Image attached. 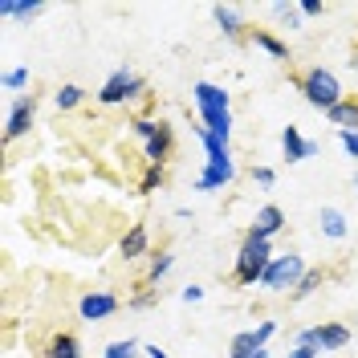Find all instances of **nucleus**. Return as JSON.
<instances>
[{
	"label": "nucleus",
	"mask_w": 358,
	"mask_h": 358,
	"mask_svg": "<svg viewBox=\"0 0 358 358\" xmlns=\"http://www.w3.org/2000/svg\"><path fill=\"white\" fill-rule=\"evenodd\" d=\"M192 102L200 110L203 131L216 134L220 143H228L232 138V98H228V90L216 86V82H196L192 86Z\"/></svg>",
	"instance_id": "obj_1"
},
{
	"label": "nucleus",
	"mask_w": 358,
	"mask_h": 358,
	"mask_svg": "<svg viewBox=\"0 0 358 358\" xmlns=\"http://www.w3.org/2000/svg\"><path fill=\"white\" fill-rule=\"evenodd\" d=\"M192 131L203 143V171L196 176V192H224L236 179V163H232L228 143H220L216 134H208L203 127H192Z\"/></svg>",
	"instance_id": "obj_2"
},
{
	"label": "nucleus",
	"mask_w": 358,
	"mask_h": 358,
	"mask_svg": "<svg viewBox=\"0 0 358 358\" xmlns=\"http://www.w3.org/2000/svg\"><path fill=\"white\" fill-rule=\"evenodd\" d=\"M273 241H257V236H248L241 241V252H236V265H232V285H241V289H252V285H261L265 281V268L273 265Z\"/></svg>",
	"instance_id": "obj_3"
},
{
	"label": "nucleus",
	"mask_w": 358,
	"mask_h": 358,
	"mask_svg": "<svg viewBox=\"0 0 358 358\" xmlns=\"http://www.w3.org/2000/svg\"><path fill=\"white\" fill-rule=\"evenodd\" d=\"M297 90H301V98L310 102L313 110H322V114H330L346 98L342 94V82H338V73L334 69H326V66H310L301 78H297Z\"/></svg>",
	"instance_id": "obj_4"
},
{
	"label": "nucleus",
	"mask_w": 358,
	"mask_h": 358,
	"mask_svg": "<svg viewBox=\"0 0 358 358\" xmlns=\"http://www.w3.org/2000/svg\"><path fill=\"white\" fill-rule=\"evenodd\" d=\"M131 131L143 138V159L167 167V159L176 151V131H171V122H163V118H131Z\"/></svg>",
	"instance_id": "obj_5"
},
{
	"label": "nucleus",
	"mask_w": 358,
	"mask_h": 358,
	"mask_svg": "<svg viewBox=\"0 0 358 358\" xmlns=\"http://www.w3.org/2000/svg\"><path fill=\"white\" fill-rule=\"evenodd\" d=\"M310 273V265H306V257L301 252H277L273 257V265L265 268V281H261V289L268 293H293L297 285H301V277Z\"/></svg>",
	"instance_id": "obj_6"
},
{
	"label": "nucleus",
	"mask_w": 358,
	"mask_h": 358,
	"mask_svg": "<svg viewBox=\"0 0 358 358\" xmlns=\"http://www.w3.org/2000/svg\"><path fill=\"white\" fill-rule=\"evenodd\" d=\"M143 90H147L143 73H134L131 66H118L110 78L98 86V94H94V98H98V106H127V102H134Z\"/></svg>",
	"instance_id": "obj_7"
},
{
	"label": "nucleus",
	"mask_w": 358,
	"mask_h": 358,
	"mask_svg": "<svg viewBox=\"0 0 358 358\" xmlns=\"http://www.w3.org/2000/svg\"><path fill=\"white\" fill-rule=\"evenodd\" d=\"M33 122H37V94H21V98H13L8 118H4V143L24 138V134L33 131Z\"/></svg>",
	"instance_id": "obj_8"
},
{
	"label": "nucleus",
	"mask_w": 358,
	"mask_h": 358,
	"mask_svg": "<svg viewBox=\"0 0 358 358\" xmlns=\"http://www.w3.org/2000/svg\"><path fill=\"white\" fill-rule=\"evenodd\" d=\"M122 310V301H118V293L110 289H90L78 297V317L82 322H106V317H114V313Z\"/></svg>",
	"instance_id": "obj_9"
},
{
	"label": "nucleus",
	"mask_w": 358,
	"mask_h": 358,
	"mask_svg": "<svg viewBox=\"0 0 358 358\" xmlns=\"http://www.w3.org/2000/svg\"><path fill=\"white\" fill-rule=\"evenodd\" d=\"M281 232H285V212H281L277 203H261L257 216H252V224H248V236L273 241V236H281Z\"/></svg>",
	"instance_id": "obj_10"
},
{
	"label": "nucleus",
	"mask_w": 358,
	"mask_h": 358,
	"mask_svg": "<svg viewBox=\"0 0 358 358\" xmlns=\"http://www.w3.org/2000/svg\"><path fill=\"white\" fill-rule=\"evenodd\" d=\"M350 338H355V330H350L346 322H317V350H322V355H338V350H346Z\"/></svg>",
	"instance_id": "obj_11"
},
{
	"label": "nucleus",
	"mask_w": 358,
	"mask_h": 358,
	"mask_svg": "<svg viewBox=\"0 0 358 358\" xmlns=\"http://www.w3.org/2000/svg\"><path fill=\"white\" fill-rule=\"evenodd\" d=\"M281 155H285V163H301V159L317 155V143L306 138L301 127H285V131H281Z\"/></svg>",
	"instance_id": "obj_12"
},
{
	"label": "nucleus",
	"mask_w": 358,
	"mask_h": 358,
	"mask_svg": "<svg viewBox=\"0 0 358 358\" xmlns=\"http://www.w3.org/2000/svg\"><path fill=\"white\" fill-rule=\"evenodd\" d=\"M212 21L220 24V33L228 37V41H248L245 37V13L241 8H232V4H212Z\"/></svg>",
	"instance_id": "obj_13"
},
{
	"label": "nucleus",
	"mask_w": 358,
	"mask_h": 358,
	"mask_svg": "<svg viewBox=\"0 0 358 358\" xmlns=\"http://www.w3.org/2000/svg\"><path fill=\"white\" fill-rule=\"evenodd\" d=\"M147 248H151V232H147V224H131V228L122 232V241H118L122 261H138V257H147Z\"/></svg>",
	"instance_id": "obj_14"
},
{
	"label": "nucleus",
	"mask_w": 358,
	"mask_h": 358,
	"mask_svg": "<svg viewBox=\"0 0 358 358\" xmlns=\"http://www.w3.org/2000/svg\"><path fill=\"white\" fill-rule=\"evenodd\" d=\"M248 45H257V49L268 53L273 62H289V41H281V37L268 33V29H252V33H248Z\"/></svg>",
	"instance_id": "obj_15"
},
{
	"label": "nucleus",
	"mask_w": 358,
	"mask_h": 358,
	"mask_svg": "<svg viewBox=\"0 0 358 358\" xmlns=\"http://www.w3.org/2000/svg\"><path fill=\"white\" fill-rule=\"evenodd\" d=\"M317 228H322V236H326V241H346V232H350V220H346L338 208H330V203H326V208L317 212Z\"/></svg>",
	"instance_id": "obj_16"
},
{
	"label": "nucleus",
	"mask_w": 358,
	"mask_h": 358,
	"mask_svg": "<svg viewBox=\"0 0 358 358\" xmlns=\"http://www.w3.org/2000/svg\"><path fill=\"white\" fill-rule=\"evenodd\" d=\"M326 122L334 131H358V98H342L334 110L326 114Z\"/></svg>",
	"instance_id": "obj_17"
},
{
	"label": "nucleus",
	"mask_w": 358,
	"mask_h": 358,
	"mask_svg": "<svg viewBox=\"0 0 358 358\" xmlns=\"http://www.w3.org/2000/svg\"><path fill=\"white\" fill-rule=\"evenodd\" d=\"M45 358H86V350H82V342H78V334H53L49 338V346H45Z\"/></svg>",
	"instance_id": "obj_18"
},
{
	"label": "nucleus",
	"mask_w": 358,
	"mask_h": 358,
	"mask_svg": "<svg viewBox=\"0 0 358 358\" xmlns=\"http://www.w3.org/2000/svg\"><path fill=\"white\" fill-rule=\"evenodd\" d=\"M45 13L41 0H0V17H21V21H37Z\"/></svg>",
	"instance_id": "obj_19"
},
{
	"label": "nucleus",
	"mask_w": 358,
	"mask_h": 358,
	"mask_svg": "<svg viewBox=\"0 0 358 358\" xmlns=\"http://www.w3.org/2000/svg\"><path fill=\"white\" fill-rule=\"evenodd\" d=\"M171 268H176V252H171V248L155 252V257H151V265H147V277H143V285H159V281H163Z\"/></svg>",
	"instance_id": "obj_20"
},
{
	"label": "nucleus",
	"mask_w": 358,
	"mask_h": 358,
	"mask_svg": "<svg viewBox=\"0 0 358 358\" xmlns=\"http://www.w3.org/2000/svg\"><path fill=\"white\" fill-rule=\"evenodd\" d=\"M268 13L285 24V29H301V21H306V17H301V4H293V0H273Z\"/></svg>",
	"instance_id": "obj_21"
},
{
	"label": "nucleus",
	"mask_w": 358,
	"mask_h": 358,
	"mask_svg": "<svg viewBox=\"0 0 358 358\" xmlns=\"http://www.w3.org/2000/svg\"><path fill=\"white\" fill-rule=\"evenodd\" d=\"M86 102V90L78 86V82H66V86H57V94H53V106L57 110H78Z\"/></svg>",
	"instance_id": "obj_22"
},
{
	"label": "nucleus",
	"mask_w": 358,
	"mask_h": 358,
	"mask_svg": "<svg viewBox=\"0 0 358 358\" xmlns=\"http://www.w3.org/2000/svg\"><path fill=\"white\" fill-rule=\"evenodd\" d=\"M257 355H261V346H257V334H252V330H241V334H232L228 358H257Z\"/></svg>",
	"instance_id": "obj_23"
},
{
	"label": "nucleus",
	"mask_w": 358,
	"mask_h": 358,
	"mask_svg": "<svg viewBox=\"0 0 358 358\" xmlns=\"http://www.w3.org/2000/svg\"><path fill=\"white\" fill-rule=\"evenodd\" d=\"M163 183H167V167L147 163V171H143V179H138V196H155Z\"/></svg>",
	"instance_id": "obj_24"
},
{
	"label": "nucleus",
	"mask_w": 358,
	"mask_h": 358,
	"mask_svg": "<svg viewBox=\"0 0 358 358\" xmlns=\"http://www.w3.org/2000/svg\"><path fill=\"white\" fill-rule=\"evenodd\" d=\"M322 281H326V273H322V268H310V273L301 277V285L289 293V301H306V297H313V293L322 289Z\"/></svg>",
	"instance_id": "obj_25"
},
{
	"label": "nucleus",
	"mask_w": 358,
	"mask_h": 358,
	"mask_svg": "<svg viewBox=\"0 0 358 358\" xmlns=\"http://www.w3.org/2000/svg\"><path fill=\"white\" fill-rule=\"evenodd\" d=\"M143 355V346L134 342V338H118V342H110L106 350H102V358H138Z\"/></svg>",
	"instance_id": "obj_26"
},
{
	"label": "nucleus",
	"mask_w": 358,
	"mask_h": 358,
	"mask_svg": "<svg viewBox=\"0 0 358 358\" xmlns=\"http://www.w3.org/2000/svg\"><path fill=\"white\" fill-rule=\"evenodd\" d=\"M0 86H4V94H21V90L29 86V69H24V66H13V69H4V78H0Z\"/></svg>",
	"instance_id": "obj_27"
},
{
	"label": "nucleus",
	"mask_w": 358,
	"mask_h": 358,
	"mask_svg": "<svg viewBox=\"0 0 358 358\" xmlns=\"http://www.w3.org/2000/svg\"><path fill=\"white\" fill-rule=\"evenodd\" d=\"M155 301H159V293H155V289H143V293H134L131 301H127V310H151Z\"/></svg>",
	"instance_id": "obj_28"
},
{
	"label": "nucleus",
	"mask_w": 358,
	"mask_h": 358,
	"mask_svg": "<svg viewBox=\"0 0 358 358\" xmlns=\"http://www.w3.org/2000/svg\"><path fill=\"white\" fill-rule=\"evenodd\" d=\"M252 334H257V346H261V350H268V338L277 334V322H257V330H252Z\"/></svg>",
	"instance_id": "obj_29"
},
{
	"label": "nucleus",
	"mask_w": 358,
	"mask_h": 358,
	"mask_svg": "<svg viewBox=\"0 0 358 358\" xmlns=\"http://www.w3.org/2000/svg\"><path fill=\"white\" fill-rule=\"evenodd\" d=\"M338 134V143H342V151L350 159H358V131H334Z\"/></svg>",
	"instance_id": "obj_30"
},
{
	"label": "nucleus",
	"mask_w": 358,
	"mask_h": 358,
	"mask_svg": "<svg viewBox=\"0 0 358 358\" xmlns=\"http://www.w3.org/2000/svg\"><path fill=\"white\" fill-rule=\"evenodd\" d=\"M252 183L273 187V183H277V171H273V167H265V163H257V167H252Z\"/></svg>",
	"instance_id": "obj_31"
},
{
	"label": "nucleus",
	"mask_w": 358,
	"mask_h": 358,
	"mask_svg": "<svg viewBox=\"0 0 358 358\" xmlns=\"http://www.w3.org/2000/svg\"><path fill=\"white\" fill-rule=\"evenodd\" d=\"M179 301H183V306H200L203 301V285H183V289H179Z\"/></svg>",
	"instance_id": "obj_32"
},
{
	"label": "nucleus",
	"mask_w": 358,
	"mask_h": 358,
	"mask_svg": "<svg viewBox=\"0 0 358 358\" xmlns=\"http://www.w3.org/2000/svg\"><path fill=\"white\" fill-rule=\"evenodd\" d=\"M322 13H326L322 0H301V17H322Z\"/></svg>",
	"instance_id": "obj_33"
},
{
	"label": "nucleus",
	"mask_w": 358,
	"mask_h": 358,
	"mask_svg": "<svg viewBox=\"0 0 358 358\" xmlns=\"http://www.w3.org/2000/svg\"><path fill=\"white\" fill-rule=\"evenodd\" d=\"M322 350H313V346H289V355L285 358H317Z\"/></svg>",
	"instance_id": "obj_34"
},
{
	"label": "nucleus",
	"mask_w": 358,
	"mask_h": 358,
	"mask_svg": "<svg viewBox=\"0 0 358 358\" xmlns=\"http://www.w3.org/2000/svg\"><path fill=\"white\" fill-rule=\"evenodd\" d=\"M143 355L147 358H167V350H163V346H143Z\"/></svg>",
	"instance_id": "obj_35"
},
{
	"label": "nucleus",
	"mask_w": 358,
	"mask_h": 358,
	"mask_svg": "<svg viewBox=\"0 0 358 358\" xmlns=\"http://www.w3.org/2000/svg\"><path fill=\"white\" fill-rule=\"evenodd\" d=\"M257 358H273V350H261V355H257Z\"/></svg>",
	"instance_id": "obj_36"
},
{
	"label": "nucleus",
	"mask_w": 358,
	"mask_h": 358,
	"mask_svg": "<svg viewBox=\"0 0 358 358\" xmlns=\"http://www.w3.org/2000/svg\"><path fill=\"white\" fill-rule=\"evenodd\" d=\"M350 69H358V53H355V57H350Z\"/></svg>",
	"instance_id": "obj_37"
},
{
	"label": "nucleus",
	"mask_w": 358,
	"mask_h": 358,
	"mask_svg": "<svg viewBox=\"0 0 358 358\" xmlns=\"http://www.w3.org/2000/svg\"><path fill=\"white\" fill-rule=\"evenodd\" d=\"M355 192H358V167H355Z\"/></svg>",
	"instance_id": "obj_38"
},
{
	"label": "nucleus",
	"mask_w": 358,
	"mask_h": 358,
	"mask_svg": "<svg viewBox=\"0 0 358 358\" xmlns=\"http://www.w3.org/2000/svg\"><path fill=\"white\" fill-rule=\"evenodd\" d=\"M355 334H358V317H355Z\"/></svg>",
	"instance_id": "obj_39"
}]
</instances>
